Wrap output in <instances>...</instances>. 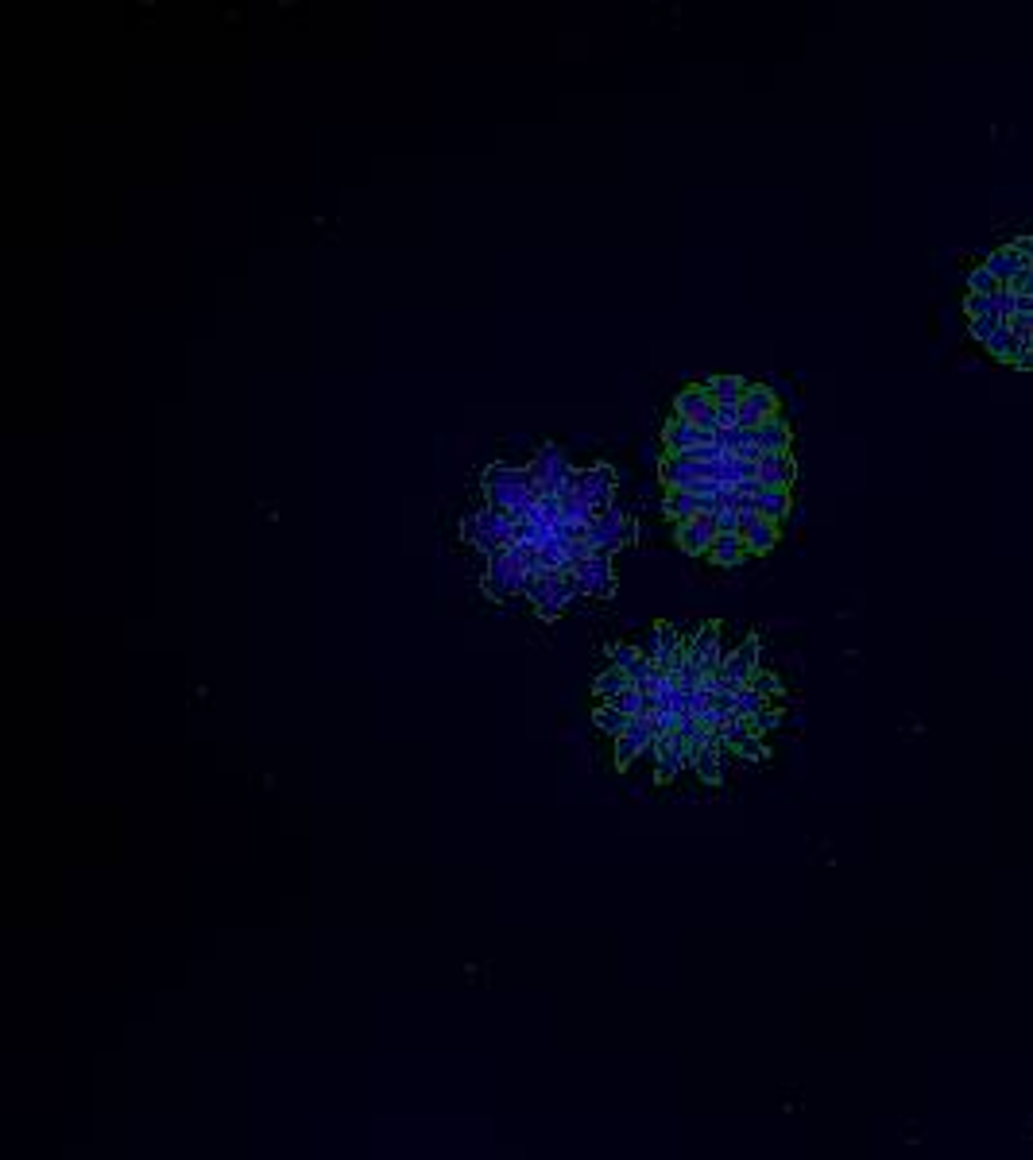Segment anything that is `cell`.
Listing matches in <instances>:
<instances>
[{
  "instance_id": "1",
  "label": "cell",
  "mask_w": 1033,
  "mask_h": 1160,
  "mask_svg": "<svg viewBox=\"0 0 1033 1160\" xmlns=\"http://www.w3.org/2000/svg\"><path fill=\"white\" fill-rule=\"evenodd\" d=\"M480 484H484V499H488V507H496V511H503V515L515 511V507H527V503L538 499V484H534L531 468L488 464L484 476H480Z\"/></svg>"
},
{
  "instance_id": "2",
  "label": "cell",
  "mask_w": 1033,
  "mask_h": 1160,
  "mask_svg": "<svg viewBox=\"0 0 1033 1160\" xmlns=\"http://www.w3.org/2000/svg\"><path fill=\"white\" fill-rule=\"evenodd\" d=\"M527 580H531V569L523 565V550H519V546H507L503 553L488 557V569H484V596H492V600L527 596Z\"/></svg>"
},
{
  "instance_id": "3",
  "label": "cell",
  "mask_w": 1033,
  "mask_h": 1160,
  "mask_svg": "<svg viewBox=\"0 0 1033 1160\" xmlns=\"http://www.w3.org/2000/svg\"><path fill=\"white\" fill-rule=\"evenodd\" d=\"M573 596H581L573 573L561 577V573L542 569V573H531V580H527V600L534 604L538 619H558L561 611L573 604Z\"/></svg>"
},
{
  "instance_id": "4",
  "label": "cell",
  "mask_w": 1033,
  "mask_h": 1160,
  "mask_svg": "<svg viewBox=\"0 0 1033 1160\" xmlns=\"http://www.w3.org/2000/svg\"><path fill=\"white\" fill-rule=\"evenodd\" d=\"M461 538L473 542L484 557H496V553L511 546V519L503 511H496V507H480V511H473L469 519L461 522Z\"/></svg>"
},
{
  "instance_id": "5",
  "label": "cell",
  "mask_w": 1033,
  "mask_h": 1160,
  "mask_svg": "<svg viewBox=\"0 0 1033 1160\" xmlns=\"http://www.w3.org/2000/svg\"><path fill=\"white\" fill-rule=\"evenodd\" d=\"M581 507H589L592 515H600V511H608L612 507V495H616V472L608 468V464H596V468H577V476H573V484H569V492Z\"/></svg>"
},
{
  "instance_id": "6",
  "label": "cell",
  "mask_w": 1033,
  "mask_h": 1160,
  "mask_svg": "<svg viewBox=\"0 0 1033 1160\" xmlns=\"http://www.w3.org/2000/svg\"><path fill=\"white\" fill-rule=\"evenodd\" d=\"M531 476L538 484V495H565L573 476H577V468L569 464V457L561 453L558 445H542L538 457L531 461Z\"/></svg>"
},
{
  "instance_id": "7",
  "label": "cell",
  "mask_w": 1033,
  "mask_h": 1160,
  "mask_svg": "<svg viewBox=\"0 0 1033 1160\" xmlns=\"http://www.w3.org/2000/svg\"><path fill=\"white\" fill-rule=\"evenodd\" d=\"M635 538V522L623 515L620 507H608L600 511L589 526V546L596 557H612L616 550H623L627 542Z\"/></svg>"
},
{
  "instance_id": "8",
  "label": "cell",
  "mask_w": 1033,
  "mask_h": 1160,
  "mask_svg": "<svg viewBox=\"0 0 1033 1160\" xmlns=\"http://www.w3.org/2000/svg\"><path fill=\"white\" fill-rule=\"evenodd\" d=\"M759 638H747V642H739L736 650L724 658V666H720V673H716V689H724V693H743L751 681H755V673H759Z\"/></svg>"
},
{
  "instance_id": "9",
  "label": "cell",
  "mask_w": 1033,
  "mask_h": 1160,
  "mask_svg": "<svg viewBox=\"0 0 1033 1160\" xmlns=\"http://www.w3.org/2000/svg\"><path fill=\"white\" fill-rule=\"evenodd\" d=\"M654 739H658V724H654V716H635L631 727L616 739V766L627 770L635 758H647V751L654 747Z\"/></svg>"
},
{
  "instance_id": "10",
  "label": "cell",
  "mask_w": 1033,
  "mask_h": 1160,
  "mask_svg": "<svg viewBox=\"0 0 1033 1160\" xmlns=\"http://www.w3.org/2000/svg\"><path fill=\"white\" fill-rule=\"evenodd\" d=\"M573 580H577V592L581 596H596V600H608L616 592V573H612V557H589L573 569Z\"/></svg>"
},
{
  "instance_id": "11",
  "label": "cell",
  "mask_w": 1033,
  "mask_h": 1160,
  "mask_svg": "<svg viewBox=\"0 0 1033 1160\" xmlns=\"http://www.w3.org/2000/svg\"><path fill=\"white\" fill-rule=\"evenodd\" d=\"M716 534H720V530H716V515H697V519L678 522V526H674V542H678L685 553H693V557H709Z\"/></svg>"
},
{
  "instance_id": "12",
  "label": "cell",
  "mask_w": 1033,
  "mask_h": 1160,
  "mask_svg": "<svg viewBox=\"0 0 1033 1160\" xmlns=\"http://www.w3.org/2000/svg\"><path fill=\"white\" fill-rule=\"evenodd\" d=\"M685 662L697 666L705 677H709V673H720V666H724V654H720V623H705V627L697 631V638L689 642Z\"/></svg>"
},
{
  "instance_id": "13",
  "label": "cell",
  "mask_w": 1033,
  "mask_h": 1160,
  "mask_svg": "<svg viewBox=\"0 0 1033 1160\" xmlns=\"http://www.w3.org/2000/svg\"><path fill=\"white\" fill-rule=\"evenodd\" d=\"M739 538L747 542L751 553H770L778 542V522L763 519L759 511H747V515H739Z\"/></svg>"
},
{
  "instance_id": "14",
  "label": "cell",
  "mask_w": 1033,
  "mask_h": 1160,
  "mask_svg": "<svg viewBox=\"0 0 1033 1160\" xmlns=\"http://www.w3.org/2000/svg\"><path fill=\"white\" fill-rule=\"evenodd\" d=\"M662 445H666V453H685L693 445H716V434L697 430V422H689V418H670L662 430Z\"/></svg>"
},
{
  "instance_id": "15",
  "label": "cell",
  "mask_w": 1033,
  "mask_h": 1160,
  "mask_svg": "<svg viewBox=\"0 0 1033 1160\" xmlns=\"http://www.w3.org/2000/svg\"><path fill=\"white\" fill-rule=\"evenodd\" d=\"M797 476V464L790 453H763L759 457V480L767 488H790Z\"/></svg>"
},
{
  "instance_id": "16",
  "label": "cell",
  "mask_w": 1033,
  "mask_h": 1160,
  "mask_svg": "<svg viewBox=\"0 0 1033 1160\" xmlns=\"http://www.w3.org/2000/svg\"><path fill=\"white\" fill-rule=\"evenodd\" d=\"M709 406H712V383H709V379H701V383L685 387L678 399H674V414L693 422V418H701Z\"/></svg>"
},
{
  "instance_id": "17",
  "label": "cell",
  "mask_w": 1033,
  "mask_h": 1160,
  "mask_svg": "<svg viewBox=\"0 0 1033 1160\" xmlns=\"http://www.w3.org/2000/svg\"><path fill=\"white\" fill-rule=\"evenodd\" d=\"M983 267H987V271H991V275H995L1003 287H1010V279H1014V275H1022L1030 263L1022 260V252L1010 244V248H999V252H991V256L983 260Z\"/></svg>"
},
{
  "instance_id": "18",
  "label": "cell",
  "mask_w": 1033,
  "mask_h": 1160,
  "mask_svg": "<svg viewBox=\"0 0 1033 1160\" xmlns=\"http://www.w3.org/2000/svg\"><path fill=\"white\" fill-rule=\"evenodd\" d=\"M755 437H759V449L763 453H790V422L782 418V414H774V418H763V426L755 430Z\"/></svg>"
},
{
  "instance_id": "19",
  "label": "cell",
  "mask_w": 1033,
  "mask_h": 1160,
  "mask_svg": "<svg viewBox=\"0 0 1033 1160\" xmlns=\"http://www.w3.org/2000/svg\"><path fill=\"white\" fill-rule=\"evenodd\" d=\"M747 553L751 550H747V542H743L739 534H716L709 557H712V565H720V569H736Z\"/></svg>"
},
{
  "instance_id": "20",
  "label": "cell",
  "mask_w": 1033,
  "mask_h": 1160,
  "mask_svg": "<svg viewBox=\"0 0 1033 1160\" xmlns=\"http://www.w3.org/2000/svg\"><path fill=\"white\" fill-rule=\"evenodd\" d=\"M712 403L716 406H739L743 399H747V391H751V383L739 376H712Z\"/></svg>"
},
{
  "instance_id": "21",
  "label": "cell",
  "mask_w": 1033,
  "mask_h": 1160,
  "mask_svg": "<svg viewBox=\"0 0 1033 1160\" xmlns=\"http://www.w3.org/2000/svg\"><path fill=\"white\" fill-rule=\"evenodd\" d=\"M755 499H759V515L770 522H782L786 515H790V507H794L790 488H767V484H763V492L755 495Z\"/></svg>"
},
{
  "instance_id": "22",
  "label": "cell",
  "mask_w": 1033,
  "mask_h": 1160,
  "mask_svg": "<svg viewBox=\"0 0 1033 1160\" xmlns=\"http://www.w3.org/2000/svg\"><path fill=\"white\" fill-rule=\"evenodd\" d=\"M592 689H596V696H604V704L612 700V696H620L631 689V677L623 673V669L608 666L604 673H596V681H592Z\"/></svg>"
},
{
  "instance_id": "23",
  "label": "cell",
  "mask_w": 1033,
  "mask_h": 1160,
  "mask_svg": "<svg viewBox=\"0 0 1033 1160\" xmlns=\"http://www.w3.org/2000/svg\"><path fill=\"white\" fill-rule=\"evenodd\" d=\"M693 770H697L701 782H709V785L720 782V778H724V754H720V747H705V751L697 754Z\"/></svg>"
},
{
  "instance_id": "24",
  "label": "cell",
  "mask_w": 1033,
  "mask_h": 1160,
  "mask_svg": "<svg viewBox=\"0 0 1033 1160\" xmlns=\"http://www.w3.org/2000/svg\"><path fill=\"white\" fill-rule=\"evenodd\" d=\"M592 724L600 727V731H608L612 739H620L623 731L631 727V716H623V712H616L612 704H600V708H596V716H592Z\"/></svg>"
},
{
  "instance_id": "25",
  "label": "cell",
  "mask_w": 1033,
  "mask_h": 1160,
  "mask_svg": "<svg viewBox=\"0 0 1033 1160\" xmlns=\"http://www.w3.org/2000/svg\"><path fill=\"white\" fill-rule=\"evenodd\" d=\"M608 704H612L616 712H623V716H631V720H635V716H647V693H643V689H635V685H631L627 693L612 696Z\"/></svg>"
},
{
  "instance_id": "26",
  "label": "cell",
  "mask_w": 1033,
  "mask_h": 1160,
  "mask_svg": "<svg viewBox=\"0 0 1033 1160\" xmlns=\"http://www.w3.org/2000/svg\"><path fill=\"white\" fill-rule=\"evenodd\" d=\"M608 662H612L616 669H623V673H631V669L643 662V650L631 646V642H612V646H608Z\"/></svg>"
},
{
  "instance_id": "27",
  "label": "cell",
  "mask_w": 1033,
  "mask_h": 1160,
  "mask_svg": "<svg viewBox=\"0 0 1033 1160\" xmlns=\"http://www.w3.org/2000/svg\"><path fill=\"white\" fill-rule=\"evenodd\" d=\"M987 352L995 356V360H1006V364H1014V356H1018V337L1010 333V325H1003L991 341H987Z\"/></svg>"
},
{
  "instance_id": "28",
  "label": "cell",
  "mask_w": 1033,
  "mask_h": 1160,
  "mask_svg": "<svg viewBox=\"0 0 1033 1160\" xmlns=\"http://www.w3.org/2000/svg\"><path fill=\"white\" fill-rule=\"evenodd\" d=\"M1003 283L987 271V267H975L972 275H968V294H987V298H995V294H1003Z\"/></svg>"
},
{
  "instance_id": "29",
  "label": "cell",
  "mask_w": 1033,
  "mask_h": 1160,
  "mask_svg": "<svg viewBox=\"0 0 1033 1160\" xmlns=\"http://www.w3.org/2000/svg\"><path fill=\"white\" fill-rule=\"evenodd\" d=\"M964 310H968V318H1003L999 306H995V298H987V294H968L964 298Z\"/></svg>"
},
{
  "instance_id": "30",
  "label": "cell",
  "mask_w": 1033,
  "mask_h": 1160,
  "mask_svg": "<svg viewBox=\"0 0 1033 1160\" xmlns=\"http://www.w3.org/2000/svg\"><path fill=\"white\" fill-rule=\"evenodd\" d=\"M1003 325H1006L1003 318H968V329H972V337H975V341H983V345H987V341H991V337H995Z\"/></svg>"
},
{
  "instance_id": "31",
  "label": "cell",
  "mask_w": 1033,
  "mask_h": 1160,
  "mask_svg": "<svg viewBox=\"0 0 1033 1160\" xmlns=\"http://www.w3.org/2000/svg\"><path fill=\"white\" fill-rule=\"evenodd\" d=\"M751 689H759V693H763L770 704H774V696H782V681H778L774 673H767V669H759V673H755V681H751Z\"/></svg>"
},
{
  "instance_id": "32",
  "label": "cell",
  "mask_w": 1033,
  "mask_h": 1160,
  "mask_svg": "<svg viewBox=\"0 0 1033 1160\" xmlns=\"http://www.w3.org/2000/svg\"><path fill=\"white\" fill-rule=\"evenodd\" d=\"M782 724V712L778 708H767V712H759V716H751V727H755V735H763V731H770V727Z\"/></svg>"
},
{
  "instance_id": "33",
  "label": "cell",
  "mask_w": 1033,
  "mask_h": 1160,
  "mask_svg": "<svg viewBox=\"0 0 1033 1160\" xmlns=\"http://www.w3.org/2000/svg\"><path fill=\"white\" fill-rule=\"evenodd\" d=\"M716 530L720 534H739V511H732V507L716 511Z\"/></svg>"
},
{
  "instance_id": "34",
  "label": "cell",
  "mask_w": 1033,
  "mask_h": 1160,
  "mask_svg": "<svg viewBox=\"0 0 1033 1160\" xmlns=\"http://www.w3.org/2000/svg\"><path fill=\"white\" fill-rule=\"evenodd\" d=\"M1006 325H1010L1014 337H1033V314H1014Z\"/></svg>"
},
{
  "instance_id": "35",
  "label": "cell",
  "mask_w": 1033,
  "mask_h": 1160,
  "mask_svg": "<svg viewBox=\"0 0 1033 1160\" xmlns=\"http://www.w3.org/2000/svg\"><path fill=\"white\" fill-rule=\"evenodd\" d=\"M639 650H643V658H650V662L658 666V627H650L647 638H643V646H639Z\"/></svg>"
},
{
  "instance_id": "36",
  "label": "cell",
  "mask_w": 1033,
  "mask_h": 1160,
  "mask_svg": "<svg viewBox=\"0 0 1033 1160\" xmlns=\"http://www.w3.org/2000/svg\"><path fill=\"white\" fill-rule=\"evenodd\" d=\"M1014 248H1018V252H1022V260L1033 267V236H1022V240H1014Z\"/></svg>"
}]
</instances>
